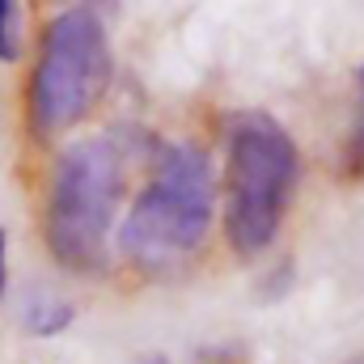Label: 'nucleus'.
I'll return each instance as SVG.
<instances>
[{"label":"nucleus","mask_w":364,"mask_h":364,"mask_svg":"<svg viewBox=\"0 0 364 364\" xmlns=\"http://www.w3.org/2000/svg\"><path fill=\"white\" fill-rule=\"evenodd\" d=\"M212 212H216V178L208 153L191 140H157L153 178L136 195L119 229V250L140 272L166 275L203 246Z\"/></svg>","instance_id":"obj_1"},{"label":"nucleus","mask_w":364,"mask_h":364,"mask_svg":"<svg viewBox=\"0 0 364 364\" xmlns=\"http://www.w3.org/2000/svg\"><path fill=\"white\" fill-rule=\"evenodd\" d=\"M225 237L237 255H263L275 242L296 182L301 153L267 110H233L225 119Z\"/></svg>","instance_id":"obj_2"},{"label":"nucleus","mask_w":364,"mask_h":364,"mask_svg":"<svg viewBox=\"0 0 364 364\" xmlns=\"http://www.w3.org/2000/svg\"><path fill=\"white\" fill-rule=\"evenodd\" d=\"M119 199H123L119 144L90 136L60 153L47 186V246L68 272H106Z\"/></svg>","instance_id":"obj_3"},{"label":"nucleus","mask_w":364,"mask_h":364,"mask_svg":"<svg viewBox=\"0 0 364 364\" xmlns=\"http://www.w3.org/2000/svg\"><path fill=\"white\" fill-rule=\"evenodd\" d=\"M110 85V43L106 26L90 4H73L51 17L43 51L30 77V127L51 140L81 123Z\"/></svg>","instance_id":"obj_4"},{"label":"nucleus","mask_w":364,"mask_h":364,"mask_svg":"<svg viewBox=\"0 0 364 364\" xmlns=\"http://www.w3.org/2000/svg\"><path fill=\"white\" fill-rule=\"evenodd\" d=\"M73 322V305L68 301H55V296H34L26 305V326L34 335H55Z\"/></svg>","instance_id":"obj_5"},{"label":"nucleus","mask_w":364,"mask_h":364,"mask_svg":"<svg viewBox=\"0 0 364 364\" xmlns=\"http://www.w3.org/2000/svg\"><path fill=\"white\" fill-rule=\"evenodd\" d=\"M21 55V4L0 0V60L13 64Z\"/></svg>","instance_id":"obj_6"},{"label":"nucleus","mask_w":364,"mask_h":364,"mask_svg":"<svg viewBox=\"0 0 364 364\" xmlns=\"http://www.w3.org/2000/svg\"><path fill=\"white\" fill-rule=\"evenodd\" d=\"M0 292H4V233H0Z\"/></svg>","instance_id":"obj_7"},{"label":"nucleus","mask_w":364,"mask_h":364,"mask_svg":"<svg viewBox=\"0 0 364 364\" xmlns=\"http://www.w3.org/2000/svg\"><path fill=\"white\" fill-rule=\"evenodd\" d=\"M140 364H170V360H166V356H157V352H153V356H144V360H140Z\"/></svg>","instance_id":"obj_8"},{"label":"nucleus","mask_w":364,"mask_h":364,"mask_svg":"<svg viewBox=\"0 0 364 364\" xmlns=\"http://www.w3.org/2000/svg\"><path fill=\"white\" fill-rule=\"evenodd\" d=\"M360 106H364V68H360Z\"/></svg>","instance_id":"obj_9"}]
</instances>
